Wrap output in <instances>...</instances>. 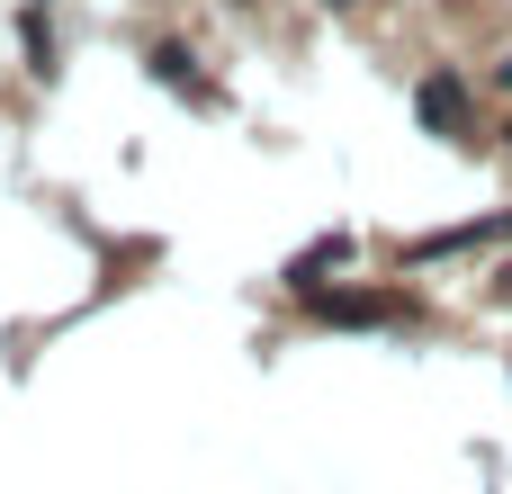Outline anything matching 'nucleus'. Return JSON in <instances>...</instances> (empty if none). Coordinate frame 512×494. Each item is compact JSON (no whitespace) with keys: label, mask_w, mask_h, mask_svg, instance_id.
<instances>
[{"label":"nucleus","mask_w":512,"mask_h":494,"mask_svg":"<svg viewBox=\"0 0 512 494\" xmlns=\"http://www.w3.org/2000/svg\"><path fill=\"white\" fill-rule=\"evenodd\" d=\"M423 117H432V126H459V117H468V90H459V81H423Z\"/></svg>","instance_id":"f257e3e1"},{"label":"nucleus","mask_w":512,"mask_h":494,"mask_svg":"<svg viewBox=\"0 0 512 494\" xmlns=\"http://www.w3.org/2000/svg\"><path fill=\"white\" fill-rule=\"evenodd\" d=\"M495 81H504V90H512V54H504V63H495Z\"/></svg>","instance_id":"f03ea898"}]
</instances>
